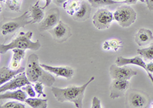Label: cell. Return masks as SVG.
<instances>
[{
  "label": "cell",
  "instance_id": "9",
  "mask_svg": "<svg viewBox=\"0 0 153 108\" xmlns=\"http://www.w3.org/2000/svg\"><path fill=\"white\" fill-rule=\"evenodd\" d=\"M31 83V82L28 80L27 77L26 72H23L15 76L13 79H11L8 82L2 85L0 88V91L3 93L7 91H11V90H16L27 85H30Z\"/></svg>",
  "mask_w": 153,
  "mask_h": 108
},
{
  "label": "cell",
  "instance_id": "7",
  "mask_svg": "<svg viewBox=\"0 0 153 108\" xmlns=\"http://www.w3.org/2000/svg\"><path fill=\"white\" fill-rule=\"evenodd\" d=\"M60 20V12L58 9L54 8L48 11L45 15L44 19L39 23L38 29L40 31H49L59 23Z\"/></svg>",
  "mask_w": 153,
  "mask_h": 108
},
{
  "label": "cell",
  "instance_id": "22",
  "mask_svg": "<svg viewBox=\"0 0 153 108\" xmlns=\"http://www.w3.org/2000/svg\"><path fill=\"white\" fill-rule=\"evenodd\" d=\"M124 2H120V1H113V0H89V3L94 8H100L103 7L105 5H110L113 4L122 3Z\"/></svg>",
  "mask_w": 153,
  "mask_h": 108
},
{
  "label": "cell",
  "instance_id": "23",
  "mask_svg": "<svg viewBox=\"0 0 153 108\" xmlns=\"http://www.w3.org/2000/svg\"><path fill=\"white\" fill-rule=\"evenodd\" d=\"M137 53L142 57L145 58L147 60L153 59V44H152V45H150L149 47L138 50Z\"/></svg>",
  "mask_w": 153,
  "mask_h": 108
},
{
  "label": "cell",
  "instance_id": "19",
  "mask_svg": "<svg viewBox=\"0 0 153 108\" xmlns=\"http://www.w3.org/2000/svg\"><path fill=\"white\" fill-rule=\"evenodd\" d=\"M12 50L13 52V56L10 63V68L12 69H17L21 67L20 63L25 58V50L22 49H13Z\"/></svg>",
  "mask_w": 153,
  "mask_h": 108
},
{
  "label": "cell",
  "instance_id": "4",
  "mask_svg": "<svg viewBox=\"0 0 153 108\" xmlns=\"http://www.w3.org/2000/svg\"><path fill=\"white\" fill-rule=\"evenodd\" d=\"M29 11L25 12L22 15L14 18H6V21L1 25V31L2 35L9 34L16 31L18 29L24 28L27 25H31Z\"/></svg>",
  "mask_w": 153,
  "mask_h": 108
},
{
  "label": "cell",
  "instance_id": "33",
  "mask_svg": "<svg viewBox=\"0 0 153 108\" xmlns=\"http://www.w3.org/2000/svg\"><path fill=\"white\" fill-rule=\"evenodd\" d=\"M40 1H41V0H38L35 5H38V3H39V2H40ZM45 2H45V5H44V7H42V9H45L46 7H48V5H50L51 2V0H45Z\"/></svg>",
  "mask_w": 153,
  "mask_h": 108
},
{
  "label": "cell",
  "instance_id": "13",
  "mask_svg": "<svg viewBox=\"0 0 153 108\" xmlns=\"http://www.w3.org/2000/svg\"><path fill=\"white\" fill-rule=\"evenodd\" d=\"M42 67L51 73H53L57 77H64L67 79H71L74 75V71L68 66H51L48 65L41 64Z\"/></svg>",
  "mask_w": 153,
  "mask_h": 108
},
{
  "label": "cell",
  "instance_id": "5",
  "mask_svg": "<svg viewBox=\"0 0 153 108\" xmlns=\"http://www.w3.org/2000/svg\"><path fill=\"white\" fill-rule=\"evenodd\" d=\"M114 20L123 28H128L133 24L136 19V12L130 6H121L113 13Z\"/></svg>",
  "mask_w": 153,
  "mask_h": 108
},
{
  "label": "cell",
  "instance_id": "24",
  "mask_svg": "<svg viewBox=\"0 0 153 108\" xmlns=\"http://www.w3.org/2000/svg\"><path fill=\"white\" fill-rule=\"evenodd\" d=\"M2 108H25V106L22 103H19L16 101H9L5 103L3 106L1 107Z\"/></svg>",
  "mask_w": 153,
  "mask_h": 108
},
{
  "label": "cell",
  "instance_id": "32",
  "mask_svg": "<svg viewBox=\"0 0 153 108\" xmlns=\"http://www.w3.org/2000/svg\"><path fill=\"white\" fill-rule=\"evenodd\" d=\"M68 0H54V2L58 6H63Z\"/></svg>",
  "mask_w": 153,
  "mask_h": 108
},
{
  "label": "cell",
  "instance_id": "29",
  "mask_svg": "<svg viewBox=\"0 0 153 108\" xmlns=\"http://www.w3.org/2000/svg\"><path fill=\"white\" fill-rule=\"evenodd\" d=\"M92 108H101L103 107L101 105V101L97 97H94L92 100Z\"/></svg>",
  "mask_w": 153,
  "mask_h": 108
},
{
  "label": "cell",
  "instance_id": "10",
  "mask_svg": "<svg viewBox=\"0 0 153 108\" xmlns=\"http://www.w3.org/2000/svg\"><path fill=\"white\" fill-rule=\"evenodd\" d=\"M110 74L113 79L129 80L132 77L137 75V72L126 66H120L117 64H113L110 68Z\"/></svg>",
  "mask_w": 153,
  "mask_h": 108
},
{
  "label": "cell",
  "instance_id": "25",
  "mask_svg": "<svg viewBox=\"0 0 153 108\" xmlns=\"http://www.w3.org/2000/svg\"><path fill=\"white\" fill-rule=\"evenodd\" d=\"M44 84L42 83V82H35V85H34V88H35V90L38 94L39 96L42 95L43 96L44 98H46V94L44 93Z\"/></svg>",
  "mask_w": 153,
  "mask_h": 108
},
{
  "label": "cell",
  "instance_id": "8",
  "mask_svg": "<svg viewBox=\"0 0 153 108\" xmlns=\"http://www.w3.org/2000/svg\"><path fill=\"white\" fill-rule=\"evenodd\" d=\"M51 34L53 40L58 44H61L66 41L71 36V30L68 25L63 21H60L59 23L54 28L48 31Z\"/></svg>",
  "mask_w": 153,
  "mask_h": 108
},
{
  "label": "cell",
  "instance_id": "18",
  "mask_svg": "<svg viewBox=\"0 0 153 108\" xmlns=\"http://www.w3.org/2000/svg\"><path fill=\"white\" fill-rule=\"evenodd\" d=\"M44 9L38 6V5H31L29 9L30 18H31V24L35 23H40L45 18V12H43Z\"/></svg>",
  "mask_w": 153,
  "mask_h": 108
},
{
  "label": "cell",
  "instance_id": "12",
  "mask_svg": "<svg viewBox=\"0 0 153 108\" xmlns=\"http://www.w3.org/2000/svg\"><path fill=\"white\" fill-rule=\"evenodd\" d=\"M129 88V80L113 79L110 87V97L112 99L121 98L126 94Z\"/></svg>",
  "mask_w": 153,
  "mask_h": 108
},
{
  "label": "cell",
  "instance_id": "3",
  "mask_svg": "<svg viewBox=\"0 0 153 108\" xmlns=\"http://www.w3.org/2000/svg\"><path fill=\"white\" fill-rule=\"evenodd\" d=\"M33 35L32 31H28L26 33L20 32L19 34L13 40L8 44H2L0 47V53L4 54L9 50L22 49L38 50L42 47L40 42L36 40L35 42L31 41V38Z\"/></svg>",
  "mask_w": 153,
  "mask_h": 108
},
{
  "label": "cell",
  "instance_id": "30",
  "mask_svg": "<svg viewBox=\"0 0 153 108\" xmlns=\"http://www.w3.org/2000/svg\"><path fill=\"white\" fill-rule=\"evenodd\" d=\"M138 1L141 2H146V0H124V2L129 5H133V4H136Z\"/></svg>",
  "mask_w": 153,
  "mask_h": 108
},
{
  "label": "cell",
  "instance_id": "21",
  "mask_svg": "<svg viewBox=\"0 0 153 108\" xmlns=\"http://www.w3.org/2000/svg\"><path fill=\"white\" fill-rule=\"evenodd\" d=\"M27 104L33 108H47L48 99H40V98H27L25 101Z\"/></svg>",
  "mask_w": 153,
  "mask_h": 108
},
{
  "label": "cell",
  "instance_id": "35",
  "mask_svg": "<svg viewBox=\"0 0 153 108\" xmlns=\"http://www.w3.org/2000/svg\"><path fill=\"white\" fill-rule=\"evenodd\" d=\"M117 1H120V2H122L123 0H117ZM123 2H124V1H123Z\"/></svg>",
  "mask_w": 153,
  "mask_h": 108
},
{
  "label": "cell",
  "instance_id": "15",
  "mask_svg": "<svg viewBox=\"0 0 153 108\" xmlns=\"http://www.w3.org/2000/svg\"><path fill=\"white\" fill-rule=\"evenodd\" d=\"M153 40V34L152 31L146 28H141L135 36V40L139 47L149 44Z\"/></svg>",
  "mask_w": 153,
  "mask_h": 108
},
{
  "label": "cell",
  "instance_id": "27",
  "mask_svg": "<svg viewBox=\"0 0 153 108\" xmlns=\"http://www.w3.org/2000/svg\"><path fill=\"white\" fill-rule=\"evenodd\" d=\"M109 41V44H110V49H113L115 51L118 50L119 48L121 47V42H120L117 40H108Z\"/></svg>",
  "mask_w": 153,
  "mask_h": 108
},
{
  "label": "cell",
  "instance_id": "1",
  "mask_svg": "<svg viewBox=\"0 0 153 108\" xmlns=\"http://www.w3.org/2000/svg\"><path fill=\"white\" fill-rule=\"evenodd\" d=\"M94 79L95 77H91L90 80L82 86L72 85L65 88L52 87L51 91L57 101L61 103L65 101H69L74 104L76 108H81L83 107V99H84L86 88Z\"/></svg>",
  "mask_w": 153,
  "mask_h": 108
},
{
  "label": "cell",
  "instance_id": "6",
  "mask_svg": "<svg viewBox=\"0 0 153 108\" xmlns=\"http://www.w3.org/2000/svg\"><path fill=\"white\" fill-rule=\"evenodd\" d=\"M113 20L114 16L113 13L105 9H101L97 11V12L93 17L94 25L98 30H106L109 28Z\"/></svg>",
  "mask_w": 153,
  "mask_h": 108
},
{
  "label": "cell",
  "instance_id": "20",
  "mask_svg": "<svg viewBox=\"0 0 153 108\" xmlns=\"http://www.w3.org/2000/svg\"><path fill=\"white\" fill-rule=\"evenodd\" d=\"M80 2L79 0H68L64 5H63V8L65 9V11L67 12L69 15L72 16L73 17L74 15L75 14L76 11L78 10V9L80 8Z\"/></svg>",
  "mask_w": 153,
  "mask_h": 108
},
{
  "label": "cell",
  "instance_id": "31",
  "mask_svg": "<svg viewBox=\"0 0 153 108\" xmlns=\"http://www.w3.org/2000/svg\"><path fill=\"white\" fill-rule=\"evenodd\" d=\"M146 3L147 4V7L150 11H153V0H146Z\"/></svg>",
  "mask_w": 153,
  "mask_h": 108
},
{
  "label": "cell",
  "instance_id": "34",
  "mask_svg": "<svg viewBox=\"0 0 153 108\" xmlns=\"http://www.w3.org/2000/svg\"><path fill=\"white\" fill-rule=\"evenodd\" d=\"M150 107H152V108H153V103H152V105H151V106H150Z\"/></svg>",
  "mask_w": 153,
  "mask_h": 108
},
{
  "label": "cell",
  "instance_id": "28",
  "mask_svg": "<svg viewBox=\"0 0 153 108\" xmlns=\"http://www.w3.org/2000/svg\"><path fill=\"white\" fill-rule=\"evenodd\" d=\"M10 1V3L9 4V6L12 10H19V6H20V0H9Z\"/></svg>",
  "mask_w": 153,
  "mask_h": 108
},
{
  "label": "cell",
  "instance_id": "2",
  "mask_svg": "<svg viewBox=\"0 0 153 108\" xmlns=\"http://www.w3.org/2000/svg\"><path fill=\"white\" fill-rule=\"evenodd\" d=\"M48 71L45 70L39 63L38 56L35 53L31 54L27 63L26 75L32 83L42 82L47 87H52L55 78Z\"/></svg>",
  "mask_w": 153,
  "mask_h": 108
},
{
  "label": "cell",
  "instance_id": "36",
  "mask_svg": "<svg viewBox=\"0 0 153 108\" xmlns=\"http://www.w3.org/2000/svg\"><path fill=\"white\" fill-rule=\"evenodd\" d=\"M0 1H1V2H3L4 0H0Z\"/></svg>",
  "mask_w": 153,
  "mask_h": 108
},
{
  "label": "cell",
  "instance_id": "17",
  "mask_svg": "<svg viewBox=\"0 0 153 108\" xmlns=\"http://www.w3.org/2000/svg\"><path fill=\"white\" fill-rule=\"evenodd\" d=\"M27 93L23 89H18L16 91H5L3 94H0L1 99H13L19 101H25L27 99Z\"/></svg>",
  "mask_w": 153,
  "mask_h": 108
},
{
  "label": "cell",
  "instance_id": "11",
  "mask_svg": "<svg viewBox=\"0 0 153 108\" xmlns=\"http://www.w3.org/2000/svg\"><path fill=\"white\" fill-rule=\"evenodd\" d=\"M126 96L129 107H146L148 104L149 97L141 91L132 90L128 94L126 93Z\"/></svg>",
  "mask_w": 153,
  "mask_h": 108
},
{
  "label": "cell",
  "instance_id": "16",
  "mask_svg": "<svg viewBox=\"0 0 153 108\" xmlns=\"http://www.w3.org/2000/svg\"><path fill=\"white\" fill-rule=\"evenodd\" d=\"M91 5L86 2H80V8L74 15L73 18L75 21H84L88 19L91 15Z\"/></svg>",
  "mask_w": 153,
  "mask_h": 108
},
{
  "label": "cell",
  "instance_id": "14",
  "mask_svg": "<svg viewBox=\"0 0 153 108\" xmlns=\"http://www.w3.org/2000/svg\"><path fill=\"white\" fill-rule=\"evenodd\" d=\"M23 72H25L24 67H20L17 69H9L5 66L2 67L0 69V84H1V85L10 81L15 76Z\"/></svg>",
  "mask_w": 153,
  "mask_h": 108
},
{
  "label": "cell",
  "instance_id": "26",
  "mask_svg": "<svg viewBox=\"0 0 153 108\" xmlns=\"http://www.w3.org/2000/svg\"><path fill=\"white\" fill-rule=\"evenodd\" d=\"M34 88H33V86L30 84V85H25V87L23 88L22 89L27 93V94L29 96L30 98H35V95H36V91H35V90Z\"/></svg>",
  "mask_w": 153,
  "mask_h": 108
}]
</instances>
